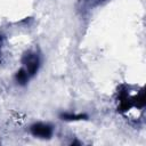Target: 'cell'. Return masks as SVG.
<instances>
[{
    "instance_id": "1",
    "label": "cell",
    "mask_w": 146,
    "mask_h": 146,
    "mask_svg": "<svg viewBox=\"0 0 146 146\" xmlns=\"http://www.w3.org/2000/svg\"><path fill=\"white\" fill-rule=\"evenodd\" d=\"M23 64L26 66V71L29 73V75H34L39 68V57L34 54H31V52H27L24 55L23 59H22Z\"/></svg>"
},
{
    "instance_id": "2",
    "label": "cell",
    "mask_w": 146,
    "mask_h": 146,
    "mask_svg": "<svg viewBox=\"0 0 146 146\" xmlns=\"http://www.w3.org/2000/svg\"><path fill=\"white\" fill-rule=\"evenodd\" d=\"M30 130L33 136H36V137H40L43 139H48L52 135L51 127L49 124H44V123H34L31 125Z\"/></svg>"
},
{
    "instance_id": "3",
    "label": "cell",
    "mask_w": 146,
    "mask_h": 146,
    "mask_svg": "<svg viewBox=\"0 0 146 146\" xmlns=\"http://www.w3.org/2000/svg\"><path fill=\"white\" fill-rule=\"evenodd\" d=\"M88 116L86 114H71V113H63L60 114V119L65 121H78V120H86Z\"/></svg>"
},
{
    "instance_id": "4",
    "label": "cell",
    "mask_w": 146,
    "mask_h": 146,
    "mask_svg": "<svg viewBox=\"0 0 146 146\" xmlns=\"http://www.w3.org/2000/svg\"><path fill=\"white\" fill-rule=\"evenodd\" d=\"M15 79L16 81L19 83V84H25L27 82V79H29V73L25 68H21L17 71L16 75H15Z\"/></svg>"
},
{
    "instance_id": "5",
    "label": "cell",
    "mask_w": 146,
    "mask_h": 146,
    "mask_svg": "<svg viewBox=\"0 0 146 146\" xmlns=\"http://www.w3.org/2000/svg\"><path fill=\"white\" fill-rule=\"evenodd\" d=\"M136 105L138 107H144L145 106V92L144 91H141L137 96V98H136Z\"/></svg>"
},
{
    "instance_id": "6",
    "label": "cell",
    "mask_w": 146,
    "mask_h": 146,
    "mask_svg": "<svg viewBox=\"0 0 146 146\" xmlns=\"http://www.w3.org/2000/svg\"><path fill=\"white\" fill-rule=\"evenodd\" d=\"M0 44H1V35H0Z\"/></svg>"
}]
</instances>
